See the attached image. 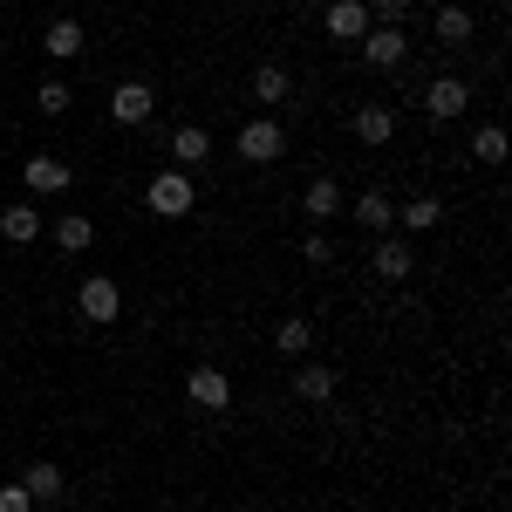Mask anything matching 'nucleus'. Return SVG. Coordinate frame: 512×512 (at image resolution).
<instances>
[{"mask_svg":"<svg viewBox=\"0 0 512 512\" xmlns=\"http://www.w3.org/2000/svg\"><path fill=\"white\" fill-rule=\"evenodd\" d=\"M144 205H151L158 219H185V212L198 205V185L185 178V171H158V178L144 185Z\"/></svg>","mask_w":512,"mask_h":512,"instance_id":"f257e3e1","label":"nucleus"},{"mask_svg":"<svg viewBox=\"0 0 512 512\" xmlns=\"http://www.w3.org/2000/svg\"><path fill=\"white\" fill-rule=\"evenodd\" d=\"M424 110H431L437 123H458L465 110H472V82H458V76H437L431 89H424Z\"/></svg>","mask_w":512,"mask_h":512,"instance_id":"f03ea898","label":"nucleus"},{"mask_svg":"<svg viewBox=\"0 0 512 512\" xmlns=\"http://www.w3.org/2000/svg\"><path fill=\"white\" fill-rule=\"evenodd\" d=\"M76 308H82L89 321H96V328H110V321L123 315V294H117V280L89 274V280H82V294H76Z\"/></svg>","mask_w":512,"mask_h":512,"instance_id":"7ed1b4c3","label":"nucleus"},{"mask_svg":"<svg viewBox=\"0 0 512 512\" xmlns=\"http://www.w3.org/2000/svg\"><path fill=\"white\" fill-rule=\"evenodd\" d=\"M280 151H287V137H280V123L253 117L246 130H239V158H246V164H274Z\"/></svg>","mask_w":512,"mask_h":512,"instance_id":"20e7f679","label":"nucleus"},{"mask_svg":"<svg viewBox=\"0 0 512 512\" xmlns=\"http://www.w3.org/2000/svg\"><path fill=\"white\" fill-rule=\"evenodd\" d=\"M185 396H192L198 410H226V403H233V376H226V369H192V376H185Z\"/></svg>","mask_w":512,"mask_h":512,"instance_id":"39448f33","label":"nucleus"},{"mask_svg":"<svg viewBox=\"0 0 512 512\" xmlns=\"http://www.w3.org/2000/svg\"><path fill=\"white\" fill-rule=\"evenodd\" d=\"M403 55H410V35H403V28H369V35H362V62H369V69H396Z\"/></svg>","mask_w":512,"mask_h":512,"instance_id":"423d86ee","label":"nucleus"},{"mask_svg":"<svg viewBox=\"0 0 512 512\" xmlns=\"http://www.w3.org/2000/svg\"><path fill=\"white\" fill-rule=\"evenodd\" d=\"M21 178H28V192H35V198L69 192V164H62V158H48V151H35V158L21 164Z\"/></svg>","mask_w":512,"mask_h":512,"instance_id":"0eeeda50","label":"nucleus"},{"mask_svg":"<svg viewBox=\"0 0 512 512\" xmlns=\"http://www.w3.org/2000/svg\"><path fill=\"white\" fill-rule=\"evenodd\" d=\"M151 110H158V96H151L144 82H117V89H110V117L117 123H151Z\"/></svg>","mask_w":512,"mask_h":512,"instance_id":"6e6552de","label":"nucleus"},{"mask_svg":"<svg viewBox=\"0 0 512 512\" xmlns=\"http://www.w3.org/2000/svg\"><path fill=\"white\" fill-rule=\"evenodd\" d=\"M369 28H376V21H369L362 0H335V7H328V35H335V41H362Z\"/></svg>","mask_w":512,"mask_h":512,"instance_id":"1a4fd4ad","label":"nucleus"},{"mask_svg":"<svg viewBox=\"0 0 512 512\" xmlns=\"http://www.w3.org/2000/svg\"><path fill=\"white\" fill-rule=\"evenodd\" d=\"M171 158H178V171H192V164H205V158H212V137H205L198 123L171 130Z\"/></svg>","mask_w":512,"mask_h":512,"instance_id":"9d476101","label":"nucleus"},{"mask_svg":"<svg viewBox=\"0 0 512 512\" xmlns=\"http://www.w3.org/2000/svg\"><path fill=\"white\" fill-rule=\"evenodd\" d=\"M82 21H69V14H62V21H55V28H48V35H41V48H48V55H55V62H76L82 55Z\"/></svg>","mask_w":512,"mask_h":512,"instance_id":"9b49d317","label":"nucleus"},{"mask_svg":"<svg viewBox=\"0 0 512 512\" xmlns=\"http://www.w3.org/2000/svg\"><path fill=\"white\" fill-rule=\"evenodd\" d=\"M390 130H396V117L383 103H362V110H355V137H362V144H390Z\"/></svg>","mask_w":512,"mask_h":512,"instance_id":"f8f14e48","label":"nucleus"},{"mask_svg":"<svg viewBox=\"0 0 512 512\" xmlns=\"http://www.w3.org/2000/svg\"><path fill=\"white\" fill-rule=\"evenodd\" d=\"M369 267H376L383 280H403V274H410V246H403V239H376Z\"/></svg>","mask_w":512,"mask_h":512,"instance_id":"ddd939ff","label":"nucleus"},{"mask_svg":"<svg viewBox=\"0 0 512 512\" xmlns=\"http://www.w3.org/2000/svg\"><path fill=\"white\" fill-rule=\"evenodd\" d=\"M294 396H301V403H328V396H335V369H315V362L294 369Z\"/></svg>","mask_w":512,"mask_h":512,"instance_id":"4468645a","label":"nucleus"},{"mask_svg":"<svg viewBox=\"0 0 512 512\" xmlns=\"http://www.w3.org/2000/svg\"><path fill=\"white\" fill-rule=\"evenodd\" d=\"M21 485H28V499H35V506H55V499H62V472H55V465H28Z\"/></svg>","mask_w":512,"mask_h":512,"instance_id":"2eb2a0df","label":"nucleus"},{"mask_svg":"<svg viewBox=\"0 0 512 512\" xmlns=\"http://www.w3.org/2000/svg\"><path fill=\"white\" fill-rule=\"evenodd\" d=\"M355 219H362L369 233H390V226H396V205L383 192H362V198H355Z\"/></svg>","mask_w":512,"mask_h":512,"instance_id":"dca6fc26","label":"nucleus"},{"mask_svg":"<svg viewBox=\"0 0 512 512\" xmlns=\"http://www.w3.org/2000/svg\"><path fill=\"white\" fill-rule=\"evenodd\" d=\"M0 233L14 239V246H28V239L41 233V212L35 205H7V212H0Z\"/></svg>","mask_w":512,"mask_h":512,"instance_id":"f3484780","label":"nucleus"},{"mask_svg":"<svg viewBox=\"0 0 512 512\" xmlns=\"http://www.w3.org/2000/svg\"><path fill=\"white\" fill-rule=\"evenodd\" d=\"M253 103H287V69L280 62H260L253 69Z\"/></svg>","mask_w":512,"mask_h":512,"instance_id":"a211bd4d","label":"nucleus"},{"mask_svg":"<svg viewBox=\"0 0 512 512\" xmlns=\"http://www.w3.org/2000/svg\"><path fill=\"white\" fill-rule=\"evenodd\" d=\"M301 205H308V219H328V212H342V185H335V178H315Z\"/></svg>","mask_w":512,"mask_h":512,"instance_id":"6ab92c4d","label":"nucleus"},{"mask_svg":"<svg viewBox=\"0 0 512 512\" xmlns=\"http://www.w3.org/2000/svg\"><path fill=\"white\" fill-rule=\"evenodd\" d=\"M437 41L465 48V41H472V14H465V7H437Z\"/></svg>","mask_w":512,"mask_h":512,"instance_id":"aec40b11","label":"nucleus"},{"mask_svg":"<svg viewBox=\"0 0 512 512\" xmlns=\"http://www.w3.org/2000/svg\"><path fill=\"white\" fill-rule=\"evenodd\" d=\"M274 342H280L287 355H308V342H315V321H308V315H287V321H280V335H274Z\"/></svg>","mask_w":512,"mask_h":512,"instance_id":"412c9836","label":"nucleus"},{"mask_svg":"<svg viewBox=\"0 0 512 512\" xmlns=\"http://www.w3.org/2000/svg\"><path fill=\"white\" fill-rule=\"evenodd\" d=\"M396 219H403V226H410V233H431L437 219H444V205H437V198H410V205H403V212H396Z\"/></svg>","mask_w":512,"mask_h":512,"instance_id":"4be33fe9","label":"nucleus"},{"mask_svg":"<svg viewBox=\"0 0 512 512\" xmlns=\"http://www.w3.org/2000/svg\"><path fill=\"white\" fill-rule=\"evenodd\" d=\"M55 239H62V253H82V246L96 239V226H89V212H69V219L55 226Z\"/></svg>","mask_w":512,"mask_h":512,"instance_id":"5701e85b","label":"nucleus"},{"mask_svg":"<svg viewBox=\"0 0 512 512\" xmlns=\"http://www.w3.org/2000/svg\"><path fill=\"white\" fill-rule=\"evenodd\" d=\"M472 158L478 164H506V130H499V123H485V130L472 137Z\"/></svg>","mask_w":512,"mask_h":512,"instance_id":"b1692460","label":"nucleus"},{"mask_svg":"<svg viewBox=\"0 0 512 512\" xmlns=\"http://www.w3.org/2000/svg\"><path fill=\"white\" fill-rule=\"evenodd\" d=\"M35 103H41V117H62V110L76 103V89H69V82H41V89H35Z\"/></svg>","mask_w":512,"mask_h":512,"instance_id":"393cba45","label":"nucleus"},{"mask_svg":"<svg viewBox=\"0 0 512 512\" xmlns=\"http://www.w3.org/2000/svg\"><path fill=\"white\" fill-rule=\"evenodd\" d=\"M0 512H35V499H28V485H7V492H0Z\"/></svg>","mask_w":512,"mask_h":512,"instance_id":"a878e982","label":"nucleus"},{"mask_svg":"<svg viewBox=\"0 0 512 512\" xmlns=\"http://www.w3.org/2000/svg\"><path fill=\"white\" fill-rule=\"evenodd\" d=\"M41 512H48V506H41Z\"/></svg>","mask_w":512,"mask_h":512,"instance_id":"bb28decb","label":"nucleus"}]
</instances>
